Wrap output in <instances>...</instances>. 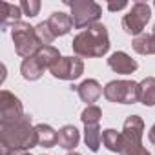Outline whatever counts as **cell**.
<instances>
[{
  "label": "cell",
  "instance_id": "4316f807",
  "mask_svg": "<svg viewBox=\"0 0 155 155\" xmlns=\"http://www.w3.org/2000/svg\"><path fill=\"white\" fill-rule=\"evenodd\" d=\"M8 155H31L29 151H11V153H8Z\"/></svg>",
  "mask_w": 155,
  "mask_h": 155
},
{
  "label": "cell",
  "instance_id": "4fadbf2b",
  "mask_svg": "<svg viewBox=\"0 0 155 155\" xmlns=\"http://www.w3.org/2000/svg\"><path fill=\"white\" fill-rule=\"evenodd\" d=\"M22 15L24 13L20 6L9 4V2H0V29L6 31L9 26H15L17 22H20Z\"/></svg>",
  "mask_w": 155,
  "mask_h": 155
},
{
  "label": "cell",
  "instance_id": "d4e9b609",
  "mask_svg": "<svg viewBox=\"0 0 155 155\" xmlns=\"http://www.w3.org/2000/svg\"><path fill=\"white\" fill-rule=\"evenodd\" d=\"M124 8H128V2H110L108 4V9L110 11H120Z\"/></svg>",
  "mask_w": 155,
  "mask_h": 155
},
{
  "label": "cell",
  "instance_id": "484cf974",
  "mask_svg": "<svg viewBox=\"0 0 155 155\" xmlns=\"http://www.w3.org/2000/svg\"><path fill=\"white\" fill-rule=\"evenodd\" d=\"M148 139H150L151 144H155V124L150 128V131H148Z\"/></svg>",
  "mask_w": 155,
  "mask_h": 155
},
{
  "label": "cell",
  "instance_id": "7a4b0ae2",
  "mask_svg": "<svg viewBox=\"0 0 155 155\" xmlns=\"http://www.w3.org/2000/svg\"><path fill=\"white\" fill-rule=\"evenodd\" d=\"M73 51L84 57V58H93V57H102L108 53L110 49V37H108V29L104 24L97 22L93 26H90L88 29L81 31L71 42Z\"/></svg>",
  "mask_w": 155,
  "mask_h": 155
},
{
  "label": "cell",
  "instance_id": "6da1fadb",
  "mask_svg": "<svg viewBox=\"0 0 155 155\" xmlns=\"http://www.w3.org/2000/svg\"><path fill=\"white\" fill-rule=\"evenodd\" d=\"M35 146H38V140L29 115L9 122H0V153L2 155H8L11 151H28Z\"/></svg>",
  "mask_w": 155,
  "mask_h": 155
},
{
  "label": "cell",
  "instance_id": "8fae6325",
  "mask_svg": "<svg viewBox=\"0 0 155 155\" xmlns=\"http://www.w3.org/2000/svg\"><path fill=\"white\" fill-rule=\"evenodd\" d=\"M46 22H48V26H49V29H51V33H53L55 37H64V35H68V33L71 31V28H73L71 15H66V13H62V11L51 13V17H49Z\"/></svg>",
  "mask_w": 155,
  "mask_h": 155
},
{
  "label": "cell",
  "instance_id": "8992f818",
  "mask_svg": "<svg viewBox=\"0 0 155 155\" xmlns=\"http://www.w3.org/2000/svg\"><path fill=\"white\" fill-rule=\"evenodd\" d=\"M104 97L117 104H135L140 101V88L133 81H111L104 86Z\"/></svg>",
  "mask_w": 155,
  "mask_h": 155
},
{
  "label": "cell",
  "instance_id": "7402d4cb",
  "mask_svg": "<svg viewBox=\"0 0 155 155\" xmlns=\"http://www.w3.org/2000/svg\"><path fill=\"white\" fill-rule=\"evenodd\" d=\"M102 144L110 150V151H115L119 153V146H120V133L117 130H104L102 131Z\"/></svg>",
  "mask_w": 155,
  "mask_h": 155
},
{
  "label": "cell",
  "instance_id": "52a82bcc",
  "mask_svg": "<svg viewBox=\"0 0 155 155\" xmlns=\"http://www.w3.org/2000/svg\"><path fill=\"white\" fill-rule=\"evenodd\" d=\"M150 17H151V9L146 2H135L130 11L122 17V28L128 35H142L146 24L150 22Z\"/></svg>",
  "mask_w": 155,
  "mask_h": 155
},
{
  "label": "cell",
  "instance_id": "7c38bea8",
  "mask_svg": "<svg viewBox=\"0 0 155 155\" xmlns=\"http://www.w3.org/2000/svg\"><path fill=\"white\" fill-rule=\"evenodd\" d=\"M77 93H79L82 102H86L88 106H93V102H97L99 97L102 95V88L95 79H88L77 86Z\"/></svg>",
  "mask_w": 155,
  "mask_h": 155
},
{
  "label": "cell",
  "instance_id": "3957f363",
  "mask_svg": "<svg viewBox=\"0 0 155 155\" xmlns=\"http://www.w3.org/2000/svg\"><path fill=\"white\" fill-rule=\"evenodd\" d=\"M142 133L144 120L139 115H130L124 120V128L120 131V155H150L146 148H142Z\"/></svg>",
  "mask_w": 155,
  "mask_h": 155
},
{
  "label": "cell",
  "instance_id": "f1b7e54d",
  "mask_svg": "<svg viewBox=\"0 0 155 155\" xmlns=\"http://www.w3.org/2000/svg\"><path fill=\"white\" fill-rule=\"evenodd\" d=\"M153 33H155V26H153Z\"/></svg>",
  "mask_w": 155,
  "mask_h": 155
},
{
  "label": "cell",
  "instance_id": "e0dca14e",
  "mask_svg": "<svg viewBox=\"0 0 155 155\" xmlns=\"http://www.w3.org/2000/svg\"><path fill=\"white\" fill-rule=\"evenodd\" d=\"M20 73L26 81H38L42 73H44V68L38 64V60L35 57H29V58H24L22 64H20Z\"/></svg>",
  "mask_w": 155,
  "mask_h": 155
},
{
  "label": "cell",
  "instance_id": "277c9868",
  "mask_svg": "<svg viewBox=\"0 0 155 155\" xmlns=\"http://www.w3.org/2000/svg\"><path fill=\"white\" fill-rule=\"evenodd\" d=\"M11 37H13V42H15L17 55H20L24 58L35 57L40 51V48L44 46L40 42V38L37 37L35 28H31L29 24H26L22 20L17 22L15 26H11Z\"/></svg>",
  "mask_w": 155,
  "mask_h": 155
},
{
  "label": "cell",
  "instance_id": "603a6c76",
  "mask_svg": "<svg viewBox=\"0 0 155 155\" xmlns=\"http://www.w3.org/2000/svg\"><path fill=\"white\" fill-rule=\"evenodd\" d=\"M35 31H37V37L40 38V42L44 44V46H49L57 37L51 33V29H49V26H48V22H40L38 26H35Z\"/></svg>",
  "mask_w": 155,
  "mask_h": 155
},
{
  "label": "cell",
  "instance_id": "ffe728a7",
  "mask_svg": "<svg viewBox=\"0 0 155 155\" xmlns=\"http://www.w3.org/2000/svg\"><path fill=\"white\" fill-rule=\"evenodd\" d=\"M84 142H86V146H88L91 151H99L101 142H102V133H101L99 124L84 126Z\"/></svg>",
  "mask_w": 155,
  "mask_h": 155
},
{
  "label": "cell",
  "instance_id": "f546056e",
  "mask_svg": "<svg viewBox=\"0 0 155 155\" xmlns=\"http://www.w3.org/2000/svg\"><path fill=\"white\" fill-rule=\"evenodd\" d=\"M153 8H155V2H153Z\"/></svg>",
  "mask_w": 155,
  "mask_h": 155
},
{
  "label": "cell",
  "instance_id": "9a60e30c",
  "mask_svg": "<svg viewBox=\"0 0 155 155\" xmlns=\"http://www.w3.org/2000/svg\"><path fill=\"white\" fill-rule=\"evenodd\" d=\"M35 131H37L38 146H42V148H51V146L58 144V133H57L49 124H37V126H35Z\"/></svg>",
  "mask_w": 155,
  "mask_h": 155
},
{
  "label": "cell",
  "instance_id": "5b68a950",
  "mask_svg": "<svg viewBox=\"0 0 155 155\" xmlns=\"http://www.w3.org/2000/svg\"><path fill=\"white\" fill-rule=\"evenodd\" d=\"M64 4L69 6L73 28H77V29L90 28V26L97 24L102 15V8L97 2H93V0H73V2L71 0H64Z\"/></svg>",
  "mask_w": 155,
  "mask_h": 155
},
{
  "label": "cell",
  "instance_id": "ba28073f",
  "mask_svg": "<svg viewBox=\"0 0 155 155\" xmlns=\"http://www.w3.org/2000/svg\"><path fill=\"white\" fill-rule=\"evenodd\" d=\"M55 79L60 81H75L84 71V62L79 57H60V60L49 69Z\"/></svg>",
  "mask_w": 155,
  "mask_h": 155
},
{
  "label": "cell",
  "instance_id": "9c48e42d",
  "mask_svg": "<svg viewBox=\"0 0 155 155\" xmlns=\"http://www.w3.org/2000/svg\"><path fill=\"white\" fill-rule=\"evenodd\" d=\"M24 108L18 97H15L11 91L2 90L0 91V122H9L24 117Z\"/></svg>",
  "mask_w": 155,
  "mask_h": 155
},
{
  "label": "cell",
  "instance_id": "83f0119b",
  "mask_svg": "<svg viewBox=\"0 0 155 155\" xmlns=\"http://www.w3.org/2000/svg\"><path fill=\"white\" fill-rule=\"evenodd\" d=\"M68 155H81V153H77V151H69Z\"/></svg>",
  "mask_w": 155,
  "mask_h": 155
},
{
  "label": "cell",
  "instance_id": "d6986e66",
  "mask_svg": "<svg viewBox=\"0 0 155 155\" xmlns=\"http://www.w3.org/2000/svg\"><path fill=\"white\" fill-rule=\"evenodd\" d=\"M140 88V101L144 106H155V77H146L144 81L139 82Z\"/></svg>",
  "mask_w": 155,
  "mask_h": 155
},
{
  "label": "cell",
  "instance_id": "cb8c5ba5",
  "mask_svg": "<svg viewBox=\"0 0 155 155\" xmlns=\"http://www.w3.org/2000/svg\"><path fill=\"white\" fill-rule=\"evenodd\" d=\"M18 6H20L22 13L26 17H37L38 11H40V2L38 0H22Z\"/></svg>",
  "mask_w": 155,
  "mask_h": 155
},
{
  "label": "cell",
  "instance_id": "44dd1931",
  "mask_svg": "<svg viewBox=\"0 0 155 155\" xmlns=\"http://www.w3.org/2000/svg\"><path fill=\"white\" fill-rule=\"evenodd\" d=\"M102 119V110L99 106H86L84 111L81 113V120L84 122V126H93V124H99V120Z\"/></svg>",
  "mask_w": 155,
  "mask_h": 155
},
{
  "label": "cell",
  "instance_id": "30bf717a",
  "mask_svg": "<svg viewBox=\"0 0 155 155\" xmlns=\"http://www.w3.org/2000/svg\"><path fill=\"white\" fill-rule=\"evenodd\" d=\"M108 66L115 71V73H120V75H131L133 71H137L139 64L135 58H131L128 53L124 51H115L110 55L108 58Z\"/></svg>",
  "mask_w": 155,
  "mask_h": 155
},
{
  "label": "cell",
  "instance_id": "ac0fdd59",
  "mask_svg": "<svg viewBox=\"0 0 155 155\" xmlns=\"http://www.w3.org/2000/svg\"><path fill=\"white\" fill-rule=\"evenodd\" d=\"M35 58L38 60V64L44 68V69H51L58 60H60V55H58V49L53 48V46H42L40 51L35 55Z\"/></svg>",
  "mask_w": 155,
  "mask_h": 155
},
{
  "label": "cell",
  "instance_id": "5bb4252c",
  "mask_svg": "<svg viewBox=\"0 0 155 155\" xmlns=\"http://www.w3.org/2000/svg\"><path fill=\"white\" fill-rule=\"evenodd\" d=\"M81 142V133L75 126L66 124L58 130V146L64 150H75Z\"/></svg>",
  "mask_w": 155,
  "mask_h": 155
},
{
  "label": "cell",
  "instance_id": "2e32d148",
  "mask_svg": "<svg viewBox=\"0 0 155 155\" xmlns=\"http://www.w3.org/2000/svg\"><path fill=\"white\" fill-rule=\"evenodd\" d=\"M131 46L139 55H155V33H142L135 37Z\"/></svg>",
  "mask_w": 155,
  "mask_h": 155
}]
</instances>
